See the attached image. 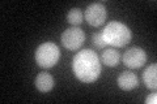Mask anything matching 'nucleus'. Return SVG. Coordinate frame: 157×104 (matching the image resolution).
Listing matches in <instances>:
<instances>
[{
  "mask_svg": "<svg viewBox=\"0 0 157 104\" xmlns=\"http://www.w3.org/2000/svg\"><path fill=\"white\" fill-rule=\"evenodd\" d=\"M106 8L100 3H93L90 5H88L85 9V20L88 21V23L94 27L101 26L106 21Z\"/></svg>",
  "mask_w": 157,
  "mask_h": 104,
  "instance_id": "nucleus-5",
  "label": "nucleus"
},
{
  "mask_svg": "<svg viewBox=\"0 0 157 104\" xmlns=\"http://www.w3.org/2000/svg\"><path fill=\"white\" fill-rule=\"evenodd\" d=\"M72 69L78 81L84 83H92L101 74L100 57L92 49H81L73 57Z\"/></svg>",
  "mask_w": 157,
  "mask_h": 104,
  "instance_id": "nucleus-1",
  "label": "nucleus"
},
{
  "mask_svg": "<svg viewBox=\"0 0 157 104\" xmlns=\"http://www.w3.org/2000/svg\"><path fill=\"white\" fill-rule=\"evenodd\" d=\"M122 60H123V64L127 68L139 69L147 61V53L144 49H141L139 47H134V48L127 49L123 57H122Z\"/></svg>",
  "mask_w": 157,
  "mask_h": 104,
  "instance_id": "nucleus-6",
  "label": "nucleus"
},
{
  "mask_svg": "<svg viewBox=\"0 0 157 104\" xmlns=\"http://www.w3.org/2000/svg\"><path fill=\"white\" fill-rule=\"evenodd\" d=\"M119 60H121V55L114 48L105 49L101 55V63H104L107 66H117Z\"/></svg>",
  "mask_w": 157,
  "mask_h": 104,
  "instance_id": "nucleus-10",
  "label": "nucleus"
},
{
  "mask_svg": "<svg viewBox=\"0 0 157 104\" xmlns=\"http://www.w3.org/2000/svg\"><path fill=\"white\" fill-rule=\"evenodd\" d=\"M139 85V80L134 73L131 72H123L118 77V86L124 91H131Z\"/></svg>",
  "mask_w": 157,
  "mask_h": 104,
  "instance_id": "nucleus-7",
  "label": "nucleus"
},
{
  "mask_svg": "<svg viewBox=\"0 0 157 104\" xmlns=\"http://www.w3.org/2000/svg\"><path fill=\"white\" fill-rule=\"evenodd\" d=\"M67 21L73 26H78L82 22V12L80 8H72L67 14Z\"/></svg>",
  "mask_w": 157,
  "mask_h": 104,
  "instance_id": "nucleus-11",
  "label": "nucleus"
},
{
  "mask_svg": "<svg viewBox=\"0 0 157 104\" xmlns=\"http://www.w3.org/2000/svg\"><path fill=\"white\" fill-rule=\"evenodd\" d=\"M101 33L107 46L113 47H124L132 38V33L128 26L118 21H111L107 23Z\"/></svg>",
  "mask_w": 157,
  "mask_h": 104,
  "instance_id": "nucleus-2",
  "label": "nucleus"
},
{
  "mask_svg": "<svg viewBox=\"0 0 157 104\" xmlns=\"http://www.w3.org/2000/svg\"><path fill=\"white\" fill-rule=\"evenodd\" d=\"M143 82L147 87L151 88V90H155L157 87V65L156 64H152V65H149L144 70Z\"/></svg>",
  "mask_w": 157,
  "mask_h": 104,
  "instance_id": "nucleus-9",
  "label": "nucleus"
},
{
  "mask_svg": "<svg viewBox=\"0 0 157 104\" xmlns=\"http://www.w3.org/2000/svg\"><path fill=\"white\" fill-rule=\"evenodd\" d=\"M62 44L70 51H77L85 42V33L78 26H72L63 31Z\"/></svg>",
  "mask_w": 157,
  "mask_h": 104,
  "instance_id": "nucleus-4",
  "label": "nucleus"
},
{
  "mask_svg": "<svg viewBox=\"0 0 157 104\" xmlns=\"http://www.w3.org/2000/svg\"><path fill=\"white\" fill-rule=\"evenodd\" d=\"M60 59V49L52 42L42 43L36 51V61L41 68H52Z\"/></svg>",
  "mask_w": 157,
  "mask_h": 104,
  "instance_id": "nucleus-3",
  "label": "nucleus"
},
{
  "mask_svg": "<svg viewBox=\"0 0 157 104\" xmlns=\"http://www.w3.org/2000/svg\"><path fill=\"white\" fill-rule=\"evenodd\" d=\"M157 103V94H149L145 99V104H156Z\"/></svg>",
  "mask_w": 157,
  "mask_h": 104,
  "instance_id": "nucleus-13",
  "label": "nucleus"
},
{
  "mask_svg": "<svg viewBox=\"0 0 157 104\" xmlns=\"http://www.w3.org/2000/svg\"><path fill=\"white\" fill-rule=\"evenodd\" d=\"M93 44L97 47V48H105L107 44H106V42H105V39H104V37H102V33L100 31V33H96L94 35H93Z\"/></svg>",
  "mask_w": 157,
  "mask_h": 104,
  "instance_id": "nucleus-12",
  "label": "nucleus"
},
{
  "mask_svg": "<svg viewBox=\"0 0 157 104\" xmlns=\"http://www.w3.org/2000/svg\"><path fill=\"white\" fill-rule=\"evenodd\" d=\"M36 87L41 92H48L54 87V78L48 73H39L36 78Z\"/></svg>",
  "mask_w": 157,
  "mask_h": 104,
  "instance_id": "nucleus-8",
  "label": "nucleus"
}]
</instances>
